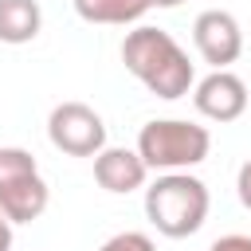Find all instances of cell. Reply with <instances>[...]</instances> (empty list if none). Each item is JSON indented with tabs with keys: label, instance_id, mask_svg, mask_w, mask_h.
Wrapping results in <instances>:
<instances>
[{
	"label": "cell",
	"instance_id": "4fadbf2b",
	"mask_svg": "<svg viewBox=\"0 0 251 251\" xmlns=\"http://www.w3.org/2000/svg\"><path fill=\"white\" fill-rule=\"evenodd\" d=\"M235 192H239V204L251 212V161L239 169V176H235Z\"/></svg>",
	"mask_w": 251,
	"mask_h": 251
},
{
	"label": "cell",
	"instance_id": "9c48e42d",
	"mask_svg": "<svg viewBox=\"0 0 251 251\" xmlns=\"http://www.w3.org/2000/svg\"><path fill=\"white\" fill-rule=\"evenodd\" d=\"M43 27L39 0H0V43H31Z\"/></svg>",
	"mask_w": 251,
	"mask_h": 251
},
{
	"label": "cell",
	"instance_id": "3957f363",
	"mask_svg": "<svg viewBox=\"0 0 251 251\" xmlns=\"http://www.w3.org/2000/svg\"><path fill=\"white\" fill-rule=\"evenodd\" d=\"M208 149H212V133L184 118H157L145 122L137 133V153L145 169H161V173H184L200 165Z\"/></svg>",
	"mask_w": 251,
	"mask_h": 251
},
{
	"label": "cell",
	"instance_id": "277c9868",
	"mask_svg": "<svg viewBox=\"0 0 251 251\" xmlns=\"http://www.w3.org/2000/svg\"><path fill=\"white\" fill-rule=\"evenodd\" d=\"M47 180L39 176V165L27 149H0V212L12 224H31L47 212Z\"/></svg>",
	"mask_w": 251,
	"mask_h": 251
},
{
	"label": "cell",
	"instance_id": "5bb4252c",
	"mask_svg": "<svg viewBox=\"0 0 251 251\" xmlns=\"http://www.w3.org/2000/svg\"><path fill=\"white\" fill-rule=\"evenodd\" d=\"M0 251H12V220L0 212Z\"/></svg>",
	"mask_w": 251,
	"mask_h": 251
},
{
	"label": "cell",
	"instance_id": "7a4b0ae2",
	"mask_svg": "<svg viewBox=\"0 0 251 251\" xmlns=\"http://www.w3.org/2000/svg\"><path fill=\"white\" fill-rule=\"evenodd\" d=\"M208 208H212L208 184L200 176H192L188 169L184 173H161L145 188V216L169 239L196 235L208 220Z\"/></svg>",
	"mask_w": 251,
	"mask_h": 251
},
{
	"label": "cell",
	"instance_id": "9a60e30c",
	"mask_svg": "<svg viewBox=\"0 0 251 251\" xmlns=\"http://www.w3.org/2000/svg\"><path fill=\"white\" fill-rule=\"evenodd\" d=\"M180 0H153V8H176Z\"/></svg>",
	"mask_w": 251,
	"mask_h": 251
},
{
	"label": "cell",
	"instance_id": "ba28073f",
	"mask_svg": "<svg viewBox=\"0 0 251 251\" xmlns=\"http://www.w3.org/2000/svg\"><path fill=\"white\" fill-rule=\"evenodd\" d=\"M145 176H149V169H145V161H141V153H137V149L106 145V149H98V153H94V180H98L106 192L126 196V192L141 188V184H145Z\"/></svg>",
	"mask_w": 251,
	"mask_h": 251
},
{
	"label": "cell",
	"instance_id": "52a82bcc",
	"mask_svg": "<svg viewBox=\"0 0 251 251\" xmlns=\"http://www.w3.org/2000/svg\"><path fill=\"white\" fill-rule=\"evenodd\" d=\"M192 102H196V110H200L204 118H212V122H235V118L247 110V86H243L239 75H231V71L224 67V71H212L208 78L196 82Z\"/></svg>",
	"mask_w": 251,
	"mask_h": 251
},
{
	"label": "cell",
	"instance_id": "30bf717a",
	"mask_svg": "<svg viewBox=\"0 0 251 251\" xmlns=\"http://www.w3.org/2000/svg\"><path fill=\"white\" fill-rule=\"evenodd\" d=\"M153 0H75V12L86 24H137Z\"/></svg>",
	"mask_w": 251,
	"mask_h": 251
},
{
	"label": "cell",
	"instance_id": "7c38bea8",
	"mask_svg": "<svg viewBox=\"0 0 251 251\" xmlns=\"http://www.w3.org/2000/svg\"><path fill=\"white\" fill-rule=\"evenodd\" d=\"M208 251H251V235H220Z\"/></svg>",
	"mask_w": 251,
	"mask_h": 251
},
{
	"label": "cell",
	"instance_id": "6da1fadb",
	"mask_svg": "<svg viewBox=\"0 0 251 251\" xmlns=\"http://www.w3.org/2000/svg\"><path fill=\"white\" fill-rule=\"evenodd\" d=\"M122 63H126V71L149 94L169 98V102L173 98H184L192 90V82H196V71L188 63L184 47L165 27L141 24V27L126 31V39H122Z\"/></svg>",
	"mask_w": 251,
	"mask_h": 251
},
{
	"label": "cell",
	"instance_id": "8fae6325",
	"mask_svg": "<svg viewBox=\"0 0 251 251\" xmlns=\"http://www.w3.org/2000/svg\"><path fill=\"white\" fill-rule=\"evenodd\" d=\"M98 251H157V243H153L145 231H118V235H110Z\"/></svg>",
	"mask_w": 251,
	"mask_h": 251
},
{
	"label": "cell",
	"instance_id": "8992f818",
	"mask_svg": "<svg viewBox=\"0 0 251 251\" xmlns=\"http://www.w3.org/2000/svg\"><path fill=\"white\" fill-rule=\"evenodd\" d=\"M192 39H196V51L204 63H212L216 71H224L227 63H235L243 55V31H239V20L224 8H208L196 16L192 24Z\"/></svg>",
	"mask_w": 251,
	"mask_h": 251
},
{
	"label": "cell",
	"instance_id": "5b68a950",
	"mask_svg": "<svg viewBox=\"0 0 251 251\" xmlns=\"http://www.w3.org/2000/svg\"><path fill=\"white\" fill-rule=\"evenodd\" d=\"M47 137L67 157H94L106 149V122L86 102H59L47 118Z\"/></svg>",
	"mask_w": 251,
	"mask_h": 251
}]
</instances>
